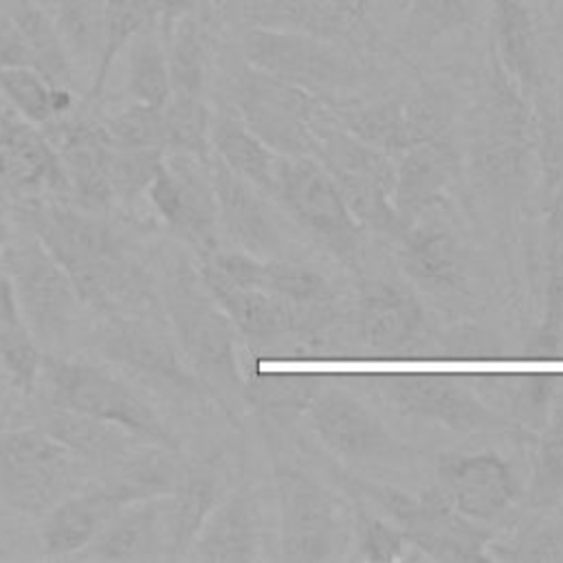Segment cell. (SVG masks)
<instances>
[{
    "label": "cell",
    "mask_w": 563,
    "mask_h": 563,
    "mask_svg": "<svg viewBox=\"0 0 563 563\" xmlns=\"http://www.w3.org/2000/svg\"><path fill=\"white\" fill-rule=\"evenodd\" d=\"M438 477L451 506L477 523L501 517L519 495L510 464L493 451L449 455L440 460Z\"/></svg>",
    "instance_id": "obj_22"
},
{
    "label": "cell",
    "mask_w": 563,
    "mask_h": 563,
    "mask_svg": "<svg viewBox=\"0 0 563 563\" xmlns=\"http://www.w3.org/2000/svg\"><path fill=\"white\" fill-rule=\"evenodd\" d=\"M262 517L257 495L242 486L211 510L185 559L209 563H246L260 556Z\"/></svg>",
    "instance_id": "obj_26"
},
{
    "label": "cell",
    "mask_w": 563,
    "mask_h": 563,
    "mask_svg": "<svg viewBox=\"0 0 563 563\" xmlns=\"http://www.w3.org/2000/svg\"><path fill=\"white\" fill-rule=\"evenodd\" d=\"M271 198L314 244L345 266L358 264L365 224L314 156H282Z\"/></svg>",
    "instance_id": "obj_8"
},
{
    "label": "cell",
    "mask_w": 563,
    "mask_h": 563,
    "mask_svg": "<svg viewBox=\"0 0 563 563\" xmlns=\"http://www.w3.org/2000/svg\"><path fill=\"white\" fill-rule=\"evenodd\" d=\"M44 354V347L24 323L0 330V365L11 387L20 394L31 396L37 389Z\"/></svg>",
    "instance_id": "obj_44"
},
{
    "label": "cell",
    "mask_w": 563,
    "mask_h": 563,
    "mask_svg": "<svg viewBox=\"0 0 563 563\" xmlns=\"http://www.w3.org/2000/svg\"><path fill=\"white\" fill-rule=\"evenodd\" d=\"M95 561L169 559V493L125 504L103 530L75 554Z\"/></svg>",
    "instance_id": "obj_25"
},
{
    "label": "cell",
    "mask_w": 563,
    "mask_h": 563,
    "mask_svg": "<svg viewBox=\"0 0 563 563\" xmlns=\"http://www.w3.org/2000/svg\"><path fill=\"white\" fill-rule=\"evenodd\" d=\"M323 101L253 66L233 84L235 114L279 156H314V121Z\"/></svg>",
    "instance_id": "obj_13"
},
{
    "label": "cell",
    "mask_w": 563,
    "mask_h": 563,
    "mask_svg": "<svg viewBox=\"0 0 563 563\" xmlns=\"http://www.w3.org/2000/svg\"><path fill=\"white\" fill-rule=\"evenodd\" d=\"M350 2H352L358 11H361V9H363V4H365V0H350Z\"/></svg>",
    "instance_id": "obj_55"
},
{
    "label": "cell",
    "mask_w": 563,
    "mask_h": 563,
    "mask_svg": "<svg viewBox=\"0 0 563 563\" xmlns=\"http://www.w3.org/2000/svg\"><path fill=\"white\" fill-rule=\"evenodd\" d=\"M323 376L303 372H251L242 383L244 396L271 416L306 409L310 398L321 389Z\"/></svg>",
    "instance_id": "obj_42"
},
{
    "label": "cell",
    "mask_w": 563,
    "mask_h": 563,
    "mask_svg": "<svg viewBox=\"0 0 563 563\" xmlns=\"http://www.w3.org/2000/svg\"><path fill=\"white\" fill-rule=\"evenodd\" d=\"M77 460L42 427H0V495L11 508L42 517L70 493Z\"/></svg>",
    "instance_id": "obj_12"
},
{
    "label": "cell",
    "mask_w": 563,
    "mask_h": 563,
    "mask_svg": "<svg viewBox=\"0 0 563 563\" xmlns=\"http://www.w3.org/2000/svg\"><path fill=\"white\" fill-rule=\"evenodd\" d=\"M493 55L504 73L526 92L541 90V55L532 11L526 0H490Z\"/></svg>",
    "instance_id": "obj_28"
},
{
    "label": "cell",
    "mask_w": 563,
    "mask_h": 563,
    "mask_svg": "<svg viewBox=\"0 0 563 563\" xmlns=\"http://www.w3.org/2000/svg\"><path fill=\"white\" fill-rule=\"evenodd\" d=\"M409 545L407 537L383 515H372L369 510H358L356 526V550L365 561H396Z\"/></svg>",
    "instance_id": "obj_49"
},
{
    "label": "cell",
    "mask_w": 563,
    "mask_h": 563,
    "mask_svg": "<svg viewBox=\"0 0 563 563\" xmlns=\"http://www.w3.org/2000/svg\"><path fill=\"white\" fill-rule=\"evenodd\" d=\"M172 97L205 99L209 84V46L200 24L185 15L165 33Z\"/></svg>",
    "instance_id": "obj_36"
},
{
    "label": "cell",
    "mask_w": 563,
    "mask_h": 563,
    "mask_svg": "<svg viewBox=\"0 0 563 563\" xmlns=\"http://www.w3.org/2000/svg\"><path fill=\"white\" fill-rule=\"evenodd\" d=\"M209 174L218 207V229L227 240L257 257H279L284 238L279 224L266 202V194L231 172L213 154Z\"/></svg>",
    "instance_id": "obj_21"
},
{
    "label": "cell",
    "mask_w": 563,
    "mask_h": 563,
    "mask_svg": "<svg viewBox=\"0 0 563 563\" xmlns=\"http://www.w3.org/2000/svg\"><path fill=\"white\" fill-rule=\"evenodd\" d=\"M211 154L271 198L282 156L251 132L238 114L213 117Z\"/></svg>",
    "instance_id": "obj_30"
},
{
    "label": "cell",
    "mask_w": 563,
    "mask_h": 563,
    "mask_svg": "<svg viewBox=\"0 0 563 563\" xmlns=\"http://www.w3.org/2000/svg\"><path fill=\"white\" fill-rule=\"evenodd\" d=\"M325 110L343 130L396 158L413 145L449 134L457 101L449 88L427 84L372 103H328Z\"/></svg>",
    "instance_id": "obj_10"
},
{
    "label": "cell",
    "mask_w": 563,
    "mask_h": 563,
    "mask_svg": "<svg viewBox=\"0 0 563 563\" xmlns=\"http://www.w3.org/2000/svg\"><path fill=\"white\" fill-rule=\"evenodd\" d=\"M306 413L317 438L347 462H385L400 453L383 420L341 387L321 385Z\"/></svg>",
    "instance_id": "obj_19"
},
{
    "label": "cell",
    "mask_w": 563,
    "mask_h": 563,
    "mask_svg": "<svg viewBox=\"0 0 563 563\" xmlns=\"http://www.w3.org/2000/svg\"><path fill=\"white\" fill-rule=\"evenodd\" d=\"M163 156L165 150H123L110 145L106 154V176L114 200L132 202L141 194L145 196Z\"/></svg>",
    "instance_id": "obj_45"
},
{
    "label": "cell",
    "mask_w": 563,
    "mask_h": 563,
    "mask_svg": "<svg viewBox=\"0 0 563 563\" xmlns=\"http://www.w3.org/2000/svg\"><path fill=\"white\" fill-rule=\"evenodd\" d=\"M128 77L125 88L132 101L163 108L172 99V81L167 66L165 37L156 35L154 26H145L125 48Z\"/></svg>",
    "instance_id": "obj_38"
},
{
    "label": "cell",
    "mask_w": 563,
    "mask_h": 563,
    "mask_svg": "<svg viewBox=\"0 0 563 563\" xmlns=\"http://www.w3.org/2000/svg\"><path fill=\"white\" fill-rule=\"evenodd\" d=\"M554 18H556V26L563 31V0H556V11H554Z\"/></svg>",
    "instance_id": "obj_54"
},
{
    "label": "cell",
    "mask_w": 563,
    "mask_h": 563,
    "mask_svg": "<svg viewBox=\"0 0 563 563\" xmlns=\"http://www.w3.org/2000/svg\"><path fill=\"white\" fill-rule=\"evenodd\" d=\"M213 114L200 97H172L163 106L165 152L211 158Z\"/></svg>",
    "instance_id": "obj_41"
},
{
    "label": "cell",
    "mask_w": 563,
    "mask_h": 563,
    "mask_svg": "<svg viewBox=\"0 0 563 563\" xmlns=\"http://www.w3.org/2000/svg\"><path fill=\"white\" fill-rule=\"evenodd\" d=\"M13 218L24 231L35 235L66 271L123 251L117 231L97 211L70 205L66 196L20 200L15 202Z\"/></svg>",
    "instance_id": "obj_16"
},
{
    "label": "cell",
    "mask_w": 563,
    "mask_h": 563,
    "mask_svg": "<svg viewBox=\"0 0 563 563\" xmlns=\"http://www.w3.org/2000/svg\"><path fill=\"white\" fill-rule=\"evenodd\" d=\"M279 504V550L284 561L321 563L341 556L347 543L339 497L312 473L279 464L275 471Z\"/></svg>",
    "instance_id": "obj_11"
},
{
    "label": "cell",
    "mask_w": 563,
    "mask_h": 563,
    "mask_svg": "<svg viewBox=\"0 0 563 563\" xmlns=\"http://www.w3.org/2000/svg\"><path fill=\"white\" fill-rule=\"evenodd\" d=\"M424 321L422 301L405 282L374 279L365 284L356 312L358 339L365 350L383 358L402 356L420 341Z\"/></svg>",
    "instance_id": "obj_24"
},
{
    "label": "cell",
    "mask_w": 563,
    "mask_h": 563,
    "mask_svg": "<svg viewBox=\"0 0 563 563\" xmlns=\"http://www.w3.org/2000/svg\"><path fill=\"white\" fill-rule=\"evenodd\" d=\"M46 433L57 438L62 444H66L79 460H119L128 457L134 449L139 438L130 435L128 431L92 420L88 416L53 407L48 405V411L40 418V424Z\"/></svg>",
    "instance_id": "obj_33"
},
{
    "label": "cell",
    "mask_w": 563,
    "mask_h": 563,
    "mask_svg": "<svg viewBox=\"0 0 563 563\" xmlns=\"http://www.w3.org/2000/svg\"><path fill=\"white\" fill-rule=\"evenodd\" d=\"M394 211L400 233L438 207L462 169L457 143L444 134L433 141L413 145L396 156Z\"/></svg>",
    "instance_id": "obj_23"
},
{
    "label": "cell",
    "mask_w": 563,
    "mask_h": 563,
    "mask_svg": "<svg viewBox=\"0 0 563 563\" xmlns=\"http://www.w3.org/2000/svg\"><path fill=\"white\" fill-rule=\"evenodd\" d=\"M97 356L163 400L213 396L180 354L165 317H106L86 332Z\"/></svg>",
    "instance_id": "obj_4"
},
{
    "label": "cell",
    "mask_w": 563,
    "mask_h": 563,
    "mask_svg": "<svg viewBox=\"0 0 563 563\" xmlns=\"http://www.w3.org/2000/svg\"><path fill=\"white\" fill-rule=\"evenodd\" d=\"M198 271L235 332L253 347L279 343L290 334L314 332L332 319V306L301 308L277 299L266 290L231 284L202 264H198Z\"/></svg>",
    "instance_id": "obj_18"
},
{
    "label": "cell",
    "mask_w": 563,
    "mask_h": 563,
    "mask_svg": "<svg viewBox=\"0 0 563 563\" xmlns=\"http://www.w3.org/2000/svg\"><path fill=\"white\" fill-rule=\"evenodd\" d=\"M380 396L398 411L457 433L506 431L510 422L453 374L398 372L376 378Z\"/></svg>",
    "instance_id": "obj_15"
},
{
    "label": "cell",
    "mask_w": 563,
    "mask_h": 563,
    "mask_svg": "<svg viewBox=\"0 0 563 563\" xmlns=\"http://www.w3.org/2000/svg\"><path fill=\"white\" fill-rule=\"evenodd\" d=\"M0 97L33 125H48L73 108L70 88L51 84L35 66L0 68Z\"/></svg>",
    "instance_id": "obj_35"
},
{
    "label": "cell",
    "mask_w": 563,
    "mask_h": 563,
    "mask_svg": "<svg viewBox=\"0 0 563 563\" xmlns=\"http://www.w3.org/2000/svg\"><path fill=\"white\" fill-rule=\"evenodd\" d=\"M253 26L299 31L325 40L343 37L358 15L350 0H246Z\"/></svg>",
    "instance_id": "obj_29"
},
{
    "label": "cell",
    "mask_w": 563,
    "mask_h": 563,
    "mask_svg": "<svg viewBox=\"0 0 563 563\" xmlns=\"http://www.w3.org/2000/svg\"><path fill=\"white\" fill-rule=\"evenodd\" d=\"M402 9V42L413 51H427L471 26L477 18L479 0H407Z\"/></svg>",
    "instance_id": "obj_37"
},
{
    "label": "cell",
    "mask_w": 563,
    "mask_h": 563,
    "mask_svg": "<svg viewBox=\"0 0 563 563\" xmlns=\"http://www.w3.org/2000/svg\"><path fill=\"white\" fill-rule=\"evenodd\" d=\"M22 323L24 321H22V314H20L13 279H11L9 271L4 268V264L0 262V330L15 328V325H22Z\"/></svg>",
    "instance_id": "obj_51"
},
{
    "label": "cell",
    "mask_w": 563,
    "mask_h": 563,
    "mask_svg": "<svg viewBox=\"0 0 563 563\" xmlns=\"http://www.w3.org/2000/svg\"><path fill=\"white\" fill-rule=\"evenodd\" d=\"M37 387L53 407L114 424L150 446L178 451V438L165 418L106 365L46 352Z\"/></svg>",
    "instance_id": "obj_3"
},
{
    "label": "cell",
    "mask_w": 563,
    "mask_h": 563,
    "mask_svg": "<svg viewBox=\"0 0 563 563\" xmlns=\"http://www.w3.org/2000/svg\"><path fill=\"white\" fill-rule=\"evenodd\" d=\"M0 196L15 202L70 196L64 165L51 139L9 106L0 110Z\"/></svg>",
    "instance_id": "obj_20"
},
{
    "label": "cell",
    "mask_w": 563,
    "mask_h": 563,
    "mask_svg": "<svg viewBox=\"0 0 563 563\" xmlns=\"http://www.w3.org/2000/svg\"><path fill=\"white\" fill-rule=\"evenodd\" d=\"M222 482L216 468L196 466L183 471L169 493V559H185L211 510L222 499Z\"/></svg>",
    "instance_id": "obj_31"
},
{
    "label": "cell",
    "mask_w": 563,
    "mask_h": 563,
    "mask_svg": "<svg viewBox=\"0 0 563 563\" xmlns=\"http://www.w3.org/2000/svg\"><path fill=\"white\" fill-rule=\"evenodd\" d=\"M154 4L152 0H103L99 2V40H97V57L95 73L90 81V95L99 97L103 92L110 68L119 59L121 53L130 46V42L152 22Z\"/></svg>",
    "instance_id": "obj_34"
},
{
    "label": "cell",
    "mask_w": 563,
    "mask_h": 563,
    "mask_svg": "<svg viewBox=\"0 0 563 563\" xmlns=\"http://www.w3.org/2000/svg\"><path fill=\"white\" fill-rule=\"evenodd\" d=\"M33 66L24 35L11 13L0 11V68Z\"/></svg>",
    "instance_id": "obj_50"
},
{
    "label": "cell",
    "mask_w": 563,
    "mask_h": 563,
    "mask_svg": "<svg viewBox=\"0 0 563 563\" xmlns=\"http://www.w3.org/2000/svg\"><path fill=\"white\" fill-rule=\"evenodd\" d=\"M24 35L31 53V64L55 86H68L73 59L59 35L55 20H51L40 7L20 4L11 13Z\"/></svg>",
    "instance_id": "obj_40"
},
{
    "label": "cell",
    "mask_w": 563,
    "mask_h": 563,
    "mask_svg": "<svg viewBox=\"0 0 563 563\" xmlns=\"http://www.w3.org/2000/svg\"><path fill=\"white\" fill-rule=\"evenodd\" d=\"M158 295L169 332L187 365L213 396L242 389L238 332L189 257L167 260Z\"/></svg>",
    "instance_id": "obj_1"
},
{
    "label": "cell",
    "mask_w": 563,
    "mask_h": 563,
    "mask_svg": "<svg viewBox=\"0 0 563 563\" xmlns=\"http://www.w3.org/2000/svg\"><path fill=\"white\" fill-rule=\"evenodd\" d=\"M103 132L114 147L123 150H165L163 141V108H152L139 101L108 114Z\"/></svg>",
    "instance_id": "obj_43"
},
{
    "label": "cell",
    "mask_w": 563,
    "mask_h": 563,
    "mask_svg": "<svg viewBox=\"0 0 563 563\" xmlns=\"http://www.w3.org/2000/svg\"><path fill=\"white\" fill-rule=\"evenodd\" d=\"M347 490L367 504L376 506L409 541L435 561H482L488 559L484 548L490 534L477 526V521L460 515L446 495L438 488L427 490L420 497H411L405 490L372 482L363 477H350Z\"/></svg>",
    "instance_id": "obj_7"
},
{
    "label": "cell",
    "mask_w": 563,
    "mask_h": 563,
    "mask_svg": "<svg viewBox=\"0 0 563 563\" xmlns=\"http://www.w3.org/2000/svg\"><path fill=\"white\" fill-rule=\"evenodd\" d=\"M143 466L132 468L114 484L68 493L48 512L42 515L40 543L46 556H75L103 526L130 501L158 495Z\"/></svg>",
    "instance_id": "obj_17"
},
{
    "label": "cell",
    "mask_w": 563,
    "mask_h": 563,
    "mask_svg": "<svg viewBox=\"0 0 563 563\" xmlns=\"http://www.w3.org/2000/svg\"><path fill=\"white\" fill-rule=\"evenodd\" d=\"M242 51L249 66L328 103H336V99L356 92L365 84L363 66L336 46L334 40L319 35L251 26L244 35Z\"/></svg>",
    "instance_id": "obj_6"
},
{
    "label": "cell",
    "mask_w": 563,
    "mask_h": 563,
    "mask_svg": "<svg viewBox=\"0 0 563 563\" xmlns=\"http://www.w3.org/2000/svg\"><path fill=\"white\" fill-rule=\"evenodd\" d=\"M59 35L73 57H97L99 40V0H57Z\"/></svg>",
    "instance_id": "obj_47"
},
{
    "label": "cell",
    "mask_w": 563,
    "mask_h": 563,
    "mask_svg": "<svg viewBox=\"0 0 563 563\" xmlns=\"http://www.w3.org/2000/svg\"><path fill=\"white\" fill-rule=\"evenodd\" d=\"M152 4H154V15L161 22V31L165 37V33L169 31V26L176 20L191 15L196 0H152Z\"/></svg>",
    "instance_id": "obj_52"
},
{
    "label": "cell",
    "mask_w": 563,
    "mask_h": 563,
    "mask_svg": "<svg viewBox=\"0 0 563 563\" xmlns=\"http://www.w3.org/2000/svg\"><path fill=\"white\" fill-rule=\"evenodd\" d=\"M405 2H407V0H398V4H400V7H405Z\"/></svg>",
    "instance_id": "obj_56"
},
{
    "label": "cell",
    "mask_w": 563,
    "mask_h": 563,
    "mask_svg": "<svg viewBox=\"0 0 563 563\" xmlns=\"http://www.w3.org/2000/svg\"><path fill=\"white\" fill-rule=\"evenodd\" d=\"M2 264L13 279L24 325L44 352L62 354L86 312L70 273L24 229L11 233Z\"/></svg>",
    "instance_id": "obj_5"
},
{
    "label": "cell",
    "mask_w": 563,
    "mask_h": 563,
    "mask_svg": "<svg viewBox=\"0 0 563 563\" xmlns=\"http://www.w3.org/2000/svg\"><path fill=\"white\" fill-rule=\"evenodd\" d=\"M398 260L409 279L435 292L460 288L468 271L457 235L442 224L422 220L400 233Z\"/></svg>",
    "instance_id": "obj_27"
},
{
    "label": "cell",
    "mask_w": 563,
    "mask_h": 563,
    "mask_svg": "<svg viewBox=\"0 0 563 563\" xmlns=\"http://www.w3.org/2000/svg\"><path fill=\"white\" fill-rule=\"evenodd\" d=\"M314 158L336 183L352 213L369 229L400 235L394 211L396 158L343 130L321 106L314 121Z\"/></svg>",
    "instance_id": "obj_9"
},
{
    "label": "cell",
    "mask_w": 563,
    "mask_h": 563,
    "mask_svg": "<svg viewBox=\"0 0 563 563\" xmlns=\"http://www.w3.org/2000/svg\"><path fill=\"white\" fill-rule=\"evenodd\" d=\"M11 220H9V211L4 209L2 205V196H0V262H2V253H4V246L11 238Z\"/></svg>",
    "instance_id": "obj_53"
},
{
    "label": "cell",
    "mask_w": 563,
    "mask_h": 563,
    "mask_svg": "<svg viewBox=\"0 0 563 563\" xmlns=\"http://www.w3.org/2000/svg\"><path fill=\"white\" fill-rule=\"evenodd\" d=\"M563 495V413H556L554 420L545 427L539 438L532 482H530V501L532 506L545 508L552 506Z\"/></svg>",
    "instance_id": "obj_46"
},
{
    "label": "cell",
    "mask_w": 563,
    "mask_h": 563,
    "mask_svg": "<svg viewBox=\"0 0 563 563\" xmlns=\"http://www.w3.org/2000/svg\"><path fill=\"white\" fill-rule=\"evenodd\" d=\"M253 288L301 308H325L336 299L332 284L321 273L282 257H260Z\"/></svg>",
    "instance_id": "obj_39"
},
{
    "label": "cell",
    "mask_w": 563,
    "mask_h": 563,
    "mask_svg": "<svg viewBox=\"0 0 563 563\" xmlns=\"http://www.w3.org/2000/svg\"><path fill=\"white\" fill-rule=\"evenodd\" d=\"M488 559L506 561H550L563 563V523H541L521 530L506 543L488 545Z\"/></svg>",
    "instance_id": "obj_48"
},
{
    "label": "cell",
    "mask_w": 563,
    "mask_h": 563,
    "mask_svg": "<svg viewBox=\"0 0 563 563\" xmlns=\"http://www.w3.org/2000/svg\"><path fill=\"white\" fill-rule=\"evenodd\" d=\"M530 345L537 356H552L563 345V187L548 213L543 257V314Z\"/></svg>",
    "instance_id": "obj_32"
},
{
    "label": "cell",
    "mask_w": 563,
    "mask_h": 563,
    "mask_svg": "<svg viewBox=\"0 0 563 563\" xmlns=\"http://www.w3.org/2000/svg\"><path fill=\"white\" fill-rule=\"evenodd\" d=\"M468 154L475 176L504 196L521 194L528 187L539 156L528 95L504 73L493 53Z\"/></svg>",
    "instance_id": "obj_2"
},
{
    "label": "cell",
    "mask_w": 563,
    "mask_h": 563,
    "mask_svg": "<svg viewBox=\"0 0 563 563\" xmlns=\"http://www.w3.org/2000/svg\"><path fill=\"white\" fill-rule=\"evenodd\" d=\"M145 198L161 222L200 257L220 246L209 161L165 152V158L145 189Z\"/></svg>",
    "instance_id": "obj_14"
}]
</instances>
